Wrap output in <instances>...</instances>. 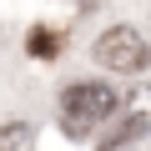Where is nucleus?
Instances as JSON below:
<instances>
[{
	"mask_svg": "<svg viewBox=\"0 0 151 151\" xmlns=\"http://www.w3.org/2000/svg\"><path fill=\"white\" fill-rule=\"evenodd\" d=\"M146 126H151V86H141V91L131 96V106H126V121H121L116 141H126V136H136V131H146Z\"/></svg>",
	"mask_w": 151,
	"mask_h": 151,
	"instance_id": "3",
	"label": "nucleus"
},
{
	"mask_svg": "<svg viewBox=\"0 0 151 151\" xmlns=\"http://www.w3.org/2000/svg\"><path fill=\"white\" fill-rule=\"evenodd\" d=\"M96 60H101L106 70L136 76V70H146L151 50H146V40H141V30H136V25H111V30L96 40Z\"/></svg>",
	"mask_w": 151,
	"mask_h": 151,
	"instance_id": "2",
	"label": "nucleus"
},
{
	"mask_svg": "<svg viewBox=\"0 0 151 151\" xmlns=\"http://www.w3.org/2000/svg\"><path fill=\"white\" fill-rule=\"evenodd\" d=\"M116 111V91L101 81H76L60 96V126L65 136H91L96 126H106V116Z\"/></svg>",
	"mask_w": 151,
	"mask_h": 151,
	"instance_id": "1",
	"label": "nucleus"
},
{
	"mask_svg": "<svg viewBox=\"0 0 151 151\" xmlns=\"http://www.w3.org/2000/svg\"><path fill=\"white\" fill-rule=\"evenodd\" d=\"M30 50H35V55H55V50H60V35H50V30H30Z\"/></svg>",
	"mask_w": 151,
	"mask_h": 151,
	"instance_id": "4",
	"label": "nucleus"
}]
</instances>
